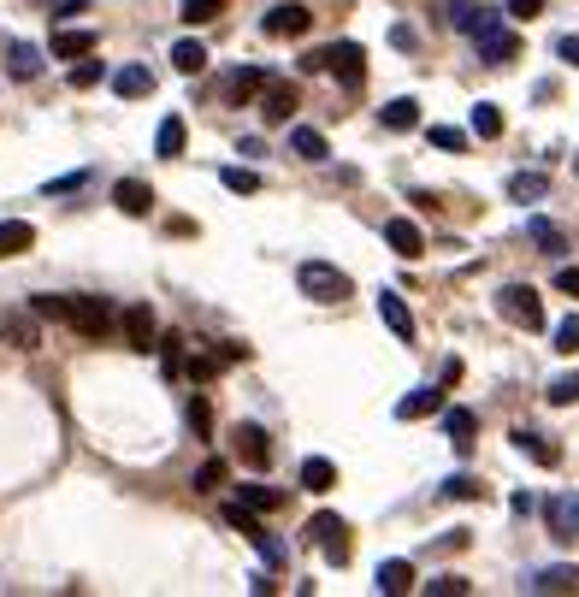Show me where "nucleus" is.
Segmentation results:
<instances>
[{
    "label": "nucleus",
    "instance_id": "1",
    "mask_svg": "<svg viewBox=\"0 0 579 597\" xmlns=\"http://www.w3.org/2000/svg\"><path fill=\"white\" fill-rule=\"evenodd\" d=\"M60 326H71L77 337H95V343H101V337L119 326V308H113L107 296H65V320Z\"/></svg>",
    "mask_w": 579,
    "mask_h": 597
},
{
    "label": "nucleus",
    "instance_id": "2",
    "mask_svg": "<svg viewBox=\"0 0 579 597\" xmlns=\"http://www.w3.org/2000/svg\"><path fill=\"white\" fill-rule=\"evenodd\" d=\"M296 284H302L308 302H343L349 296V272L331 261H302L296 266Z\"/></svg>",
    "mask_w": 579,
    "mask_h": 597
},
{
    "label": "nucleus",
    "instance_id": "3",
    "mask_svg": "<svg viewBox=\"0 0 579 597\" xmlns=\"http://www.w3.org/2000/svg\"><path fill=\"white\" fill-rule=\"evenodd\" d=\"M497 314L509 326H520V332H544V302H538L532 284H503L497 290Z\"/></svg>",
    "mask_w": 579,
    "mask_h": 597
},
{
    "label": "nucleus",
    "instance_id": "4",
    "mask_svg": "<svg viewBox=\"0 0 579 597\" xmlns=\"http://www.w3.org/2000/svg\"><path fill=\"white\" fill-rule=\"evenodd\" d=\"M225 527H237V532H243V538L255 544L260 556H266V568H278V562H290V550H284V544H278L272 532L260 527V515H255V509H249V503H225Z\"/></svg>",
    "mask_w": 579,
    "mask_h": 597
},
{
    "label": "nucleus",
    "instance_id": "5",
    "mask_svg": "<svg viewBox=\"0 0 579 597\" xmlns=\"http://www.w3.org/2000/svg\"><path fill=\"white\" fill-rule=\"evenodd\" d=\"M361 60H367V54H361V42H331V48H314L302 66H308V71H331V77H343V83L355 89V83H361V71H367Z\"/></svg>",
    "mask_w": 579,
    "mask_h": 597
},
{
    "label": "nucleus",
    "instance_id": "6",
    "mask_svg": "<svg viewBox=\"0 0 579 597\" xmlns=\"http://www.w3.org/2000/svg\"><path fill=\"white\" fill-rule=\"evenodd\" d=\"M308 24H314V12H308L302 0H278V6H266V18H260V30H266L272 42H284V36H308Z\"/></svg>",
    "mask_w": 579,
    "mask_h": 597
},
{
    "label": "nucleus",
    "instance_id": "7",
    "mask_svg": "<svg viewBox=\"0 0 579 597\" xmlns=\"http://www.w3.org/2000/svg\"><path fill=\"white\" fill-rule=\"evenodd\" d=\"M308 538L325 550V562H337V568L349 562V527H343L337 515H314V521H308Z\"/></svg>",
    "mask_w": 579,
    "mask_h": 597
},
{
    "label": "nucleus",
    "instance_id": "8",
    "mask_svg": "<svg viewBox=\"0 0 579 597\" xmlns=\"http://www.w3.org/2000/svg\"><path fill=\"white\" fill-rule=\"evenodd\" d=\"M0 337H6L12 349H36V343H42V326H36L30 308H0Z\"/></svg>",
    "mask_w": 579,
    "mask_h": 597
},
{
    "label": "nucleus",
    "instance_id": "9",
    "mask_svg": "<svg viewBox=\"0 0 579 597\" xmlns=\"http://www.w3.org/2000/svg\"><path fill=\"white\" fill-rule=\"evenodd\" d=\"M520 592H538V597H550V592H579V562H556V568H538Z\"/></svg>",
    "mask_w": 579,
    "mask_h": 597
},
{
    "label": "nucleus",
    "instance_id": "10",
    "mask_svg": "<svg viewBox=\"0 0 579 597\" xmlns=\"http://www.w3.org/2000/svg\"><path fill=\"white\" fill-rule=\"evenodd\" d=\"M119 326H125V343H130V349H142V355L154 349V332H160V326H154V308H148V302L125 308V314H119Z\"/></svg>",
    "mask_w": 579,
    "mask_h": 597
},
{
    "label": "nucleus",
    "instance_id": "11",
    "mask_svg": "<svg viewBox=\"0 0 579 597\" xmlns=\"http://www.w3.org/2000/svg\"><path fill=\"white\" fill-rule=\"evenodd\" d=\"M544 521H550V538H579V497L574 491L550 497V503H544Z\"/></svg>",
    "mask_w": 579,
    "mask_h": 597
},
{
    "label": "nucleus",
    "instance_id": "12",
    "mask_svg": "<svg viewBox=\"0 0 579 597\" xmlns=\"http://www.w3.org/2000/svg\"><path fill=\"white\" fill-rule=\"evenodd\" d=\"M379 320L390 326L396 343H414V314H408V302H402L396 290H379Z\"/></svg>",
    "mask_w": 579,
    "mask_h": 597
},
{
    "label": "nucleus",
    "instance_id": "13",
    "mask_svg": "<svg viewBox=\"0 0 579 597\" xmlns=\"http://www.w3.org/2000/svg\"><path fill=\"white\" fill-rule=\"evenodd\" d=\"M113 207H119V213H130V219H148L154 190H148L142 178H119V184H113Z\"/></svg>",
    "mask_w": 579,
    "mask_h": 597
},
{
    "label": "nucleus",
    "instance_id": "14",
    "mask_svg": "<svg viewBox=\"0 0 579 597\" xmlns=\"http://www.w3.org/2000/svg\"><path fill=\"white\" fill-rule=\"evenodd\" d=\"M231 438H237V456H243L249 467L272 462V444H266V432H260L255 420H237V432H231Z\"/></svg>",
    "mask_w": 579,
    "mask_h": 597
},
{
    "label": "nucleus",
    "instance_id": "15",
    "mask_svg": "<svg viewBox=\"0 0 579 597\" xmlns=\"http://www.w3.org/2000/svg\"><path fill=\"white\" fill-rule=\"evenodd\" d=\"M385 243L402 255V261H420V249H426V237H420L414 219H385Z\"/></svg>",
    "mask_w": 579,
    "mask_h": 597
},
{
    "label": "nucleus",
    "instance_id": "16",
    "mask_svg": "<svg viewBox=\"0 0 579 597\" xmlns=\"http://www.w3.org/2000/svg\"><path fill=\"white\" fill-rule=\"evenodd\" d=\"M0 54H6V77H18V83L42 77V48H36V42H12V48H0Z\"/></svg>",
    "mask_w": 579,
    "mask_h": 597
},
{
    "label": "nucleus",
    "instance_id": "17",
    "mask_svg": "<svg viewBox=\"0 0 579 597\" xmlns=\"http://www.w3.org/2000/svg\"><path fill=\"white\" fill-rule=\"evenodd\" d=\"M438 408H444V385H420V391H408V397L396 402V420H426Z\"/></svg>",
    "mask_w": 579,
    "mask_h": 597
},
{
    "label": "nucleus",
    "instance_id": "18",
    "mask_svg": "<svg viewBox=\"0 0 579 597\" xmlns=\"http://www.w3.org/2000/svg\"><path fill=\"white\" fill-rule=\"evenodd\" d=\"M515 450H520V456H532L538 467H556V462H562V450H556L538 426H515Z\"/></svg>",
    "mask_w": 579,
    "mask_h": 597
},
{
    "label": "nucleus",
    "instance_id": "19",
    "mask_svg": "<svg viewBox=\"0 0 579 597\" xmlns=\"http://www.w3.org/2000/svg\"><path fill=\"white\" fill-rule=\"evenodd\" d=\"M379 597H402V592H414V562H402V556H390V562H379Z\"/></svg>",
    "mask_w": 579,
    "mask_h": 597
},
{
    "label": "nucleus",
    "instance_id": "20",
    "mask_svg": "<svg viewBox=\"0 0 579 597\" xmlns=\"http://www.w3.org/2000/svg\"><path fill=\"white\" fill-rule=\"evenodd\" d=\"M113 95H119V101H142V95H154V71H148V66H119V71H113Z\"/></svg>",
    "mask_w": 579,
    "mask_h": 597
},
{
    "label": "nucleus",
    "instance_id": "21",
    "mask_svg": "<svg viewBox=\"0 0 579 597\" xmlns=\"http://www.w3.org/2000/svg\"><path fill=\"white\" fill-rule=\"evenodd\" d=\"M290 113H296V89H290V83H266L260 119H266V125H290Z\"/></svg>",
    "mask_w": 579,
    "mask_h": 597
},
{
    "label": "nucleus",
    "instance_id": "22",
    "mask_svg": "<svg viewBox=\"0 0 579 597\" xmlns=\"http://www.w3.org/2000/svg\"><path fill=\"white\" fill-rule=\"evenodd\" d=\"M444 414V438H450L455 450H473V432H479V414L473 408H438Z\"/></svg>",
    "mask_w": 579,
    "mask_h": 597
},
{
    "label": "nucleus",
    "instance_id": "23",
    "mask_svg": "<svg viewBox=\"0 0 579 597\" xmlns=\"http://www.w3.org/2000/svg\"><path fill=\"white\" fill-rule=\"evenodd\" d=\"M24 249H36V225L30 219H0V261H12Z\"/></svg>",
    "mask_w": 579,
    "mask_h": 597
},
{
    "label": "nucleus",
    "instance_id": "24",
    "mask_svg": "<svg viewBox=\"0 0 579 597\" xmlns=\"http://www.w3.org/2000/svg\"><path fill=\"white\" fill-rule=\"evenodd\" d=\"M260 89H266V71L260 66H243V71L225 77V101H255Z\"/></svg>",
    "mask_w": 579,
    "mask_h": 597
},
{
    "label": "nucleus",
    "instance_id": "25",
    "mask_svg": "<svg viewBox=\"0 0 579 597\" xmlns=\"http://www.w3.org/2000/svg\"><path fill=\"white\" fill-rule=\"evenodd\" d=\"M95 54V30H54V60H83Z\"/></svg>",
    "mask_w": 579,
    "mask_h": 597
},
{
    "label": "nucleus",
    "instance_id": "26",
    "mask_svg": "<svg viewBox=\"0 0 579 597\" xmlns=\"http://www.w3.org/2000/svg\"><path fill=\"white\" fill-rule=\"evenodd\" d=\"M379 125H385V131H414V125H420V107H414L408 95H396V101L379 107Z\"/></svg>",
    "mask_w": 579,
    "mask_h": 597
},
{
    "label": "nucleus",
    "instance_id": "27",
    "mask_svg": "<svg viewBox=\"0 0 579 597\" xmlns=\"http://www.w3.org/2000/svg\"><path fill=\"white\" fill-rule=\"evenodd\" d=\"M184 119H178V113H172V119H160V131H154V154H160V160H178V154H184Z\"/></svg>",
    "mask_w": 579,
    "mask_h": 597
},
{
    "label": "nucleus",
    "instance_id": "28",
    "mask_svg": "<svg viewBox=\"0 0 579 597\" xmlns=\"http://www.w3.org/2000/svg\"><path fill=\"white\" fill-rule=\"evenodd\" d=\"M207 60H213V54H207V48H201L195 36H184V42L172 48V66L184 71V77H195V71H207Z\"/></svg>",
    "mask_w": 579,
    "mask_h": 597
},
{
    "label": "nucleus",
    "instance_id": "29",
    "mask_svg": "<svg viewBox=\"0 0 579 597\" xmlns=\"http://www.w3.org/2000/svg\"><path fill=\"white\" fill-rule=\"evenodd\" d=\"M337 485V467L325 462V456H308L302 462V491H331Z\"/></svg>",
    "mask_w": 579,
    "mask_h": 597
},
{
    "label": "nucleus",
    "instance_id": "30",
    "mask_svg": "<svg viewBox=\"0 0 579 597\" xmlns=\"http://www.w3.org/2000/svg\"><path fill=\"white\" fill-rule=\"evenodd\" d=\"M526 237H532V243H538L544 255H562V249H568V237H562V231H556L550 219H526Z\"/></svg>",
    "mask_w": 579,
    "mask_h": 597
},
{
    "label": "nucleus",
    "instance_id": "31",
    "mask_svg": "<svg viewBox=\"0 0 579 597\" xmlns=\"http://www.w3.org/2000/svg\"><path fill=\"white\" fill-rule=\"evenodd\" d=\"M473 136H485V142H497V136H503V113H497V101H479V107H473Z\"/></svg>",
    "mask_w": 579,
    "mask_h": 597
},
{
    "label": "nucleus",
    "instance_id": "32",
    "mask_svg": "<svg viewBox=\"0 0 579 597\" xmlns=\"http://www.w3.org/2000/svg\"><path fill=\"white\" fill-rule=\"evenodd\" d=\"M237 503H249L255 515H266V509L284 503V491H272V485H237Z\"/></svg>",
    "mask_w": 579,
    "mask_h": 597
},
{
    "label": "nucleus",
    "instance_id": "33",
    "mask_svg": "<svg viewBox=\"0 0 579 597\" xmlns=\"http://www.w3.org/2000/svg\"><path fill=\"white\" fill-rule=\"evenodd\" d=\"M219 184H225L231 196H255V190H260V172H249V166H225V172H219Z\"/></svg>",
    "mask_w": 579,
    "mask_h": 597
},
{
    "label": "nucleus",
    "instance_id": "34",
    "mask_svg": "<svg viewBox=\"0 0 579 597\" xmlns=\"http://www.w3.org/2000/svg\"><path fill=\"white\" fill-rule=\"evenodd\" d=\"M290 148H296L302 160H325V136L314 131V125H296V131H290Z\"/></svg>",
    "mask_w": 579,
    "mask_h": 597
},
{
    "label": "nucleus",
    "instance_id": "35",
    "mask_svg": "<svg viewBox=\"0 0 579 597\" xmlns=\"http://www.w3.org/2000/svg\"><path fill=\"white\" fill-rule=\"evenodd\" d=\"M444 497H455V503H473V497H485V485H479L473 473H450V479H444Z\"/></svg>",
    "mask_w": 579,
    "mask_h": 597
},
{
    "label": "nucleus",
    "instance_id": "36",
    "mask_svg": "<svg viewBox=\"0 0 579 597\" xmlns=\"http://www.w3.org/2000/svg\"><path fill=\"white\" fill-rule=\"evenodd\" d=\"M544 397L556 402V408H568V402H579V373H556V379H550V391H544Z\"/></svg>",
    "mask_w": 579,
    "mask_h": 597
},
{
    "label": "nucleus",
    "instance_id": "37",
    "mask_svg": "<svg viewBox=\"0 0 579 597\" xmlns=\"http://www.w3.org/2000/svg\"><path fill=\"white\" fill-rule=\"evenodd\" d=\"M184 420H190V432H195V438H207V432H213V408H207V397H190Z\"/></svg>",
    "mask_w": 579,
    "mask_h": 597
},
{
    "label": "nucleus",
    "instance_id": "38",
    "mask_svg": "<svg viewBox=\"0 0 579 597\" xmlns=\"http://www.w3.org/2000/svg\"><path fill=\"white\" fill-rule=\"evenodd\" d=\"M426 592H432V597H467V592H473V580H461V574H438V580H426Z\"/></svg>",
    "mask_w": 579,
    "mask_h": 597
},
{
    "label": "nucleus",
    "instance_id": "39",
    "mask_svg": "<svg viewBox=\"0 0 579 597\" xmlns=\"http://www.w3.org/2000/svg\"><path fill=\"white\" fill-rule=\"evenodd\" d=\"M225 12V0H184V24H213Z\"/></svg>",
    "mask_w": 579,
    "mask_h": 597
},
{
    "label": "nucleus",
    "instance_id": "40",
    "mask_svg": "<svg viewBox=\"0 0 579 597\" xmlns=\"http://www.w3.org/2000/svg\"><path fill=\"white\" fill-rule=\"evenodd\" d=\"M432 148H444V154H461V148H467V131H455V125H432Z\"/></svg>",
    "mask_w": 579,
    "mask_h": 597
},
{
    "label": "nucleus",
    "instance_id": "41",
    "mask_svg": "<svg viewBox=\"0 0 579 597\" xmlns=\"http://www.w3.org/2000/svg\"><path fill=\"white\" fill-rule=\"evenodd\" d=\"M509 196H515V201L544 196V172H520V178H509Z\"/></svg>",
    "mask_w": 579,
    "mask_h": 597
},
{
    "label": "nucleus",
    "instance_id": "42",
    "mask_svg": "<svg viewBox=\"0 0 579 597\" xmlns=\"http://www.w3.org/2000/svg\"><path fill=\"white\" fill-rule=\"evenodd\" d=\"M101 77H107V66H101V60H83V66H71V89H95Z\"/></svg>",
    "mask_w": 579,
    "mask_h": 597
},
{
    "label": "nucleus",
    "instance_id": "43",
    "mask_svg": "<svg viewBox=\"0 0 579 597\" xmlns=\"http://www.w3.org/2000/svg\"><path fill=\"white\" fill-rule=\"evenodd\" d=\"M30 314L36 320H65V296H30Z\"/></svg>",
    "mask_w": 579,
    "mask_h": 597
},
{
    "label": "nucleus",
    "instance_id": "44",
    "mask_svg": "<svg viewBox=\"0 0 579 597\" xmlns=\"http://www.w3.org/2000/svg\"><path fill=\"white\" fill-rule=\"evenodd\" d=\"M225 485V462L213 456V462H201V473H195V491H219Z\"/></svg>",
    "mask_w": 579,
    "mask_h": 597
},
{
    "label": "nucleus",
    "instance_id": "45",
    "mask_svg": "<svg viewBox=\"0 0 579 597\" xmlns=\"http://www.w3.org/2000/svg\"><path fill=\"white\" fill-rule=\"evenodd\" d=\"M556 349H562V355H579V314H568V320L556 326Z\"/></svg>",
    "mask_w": 579,
    "mask_h": 597
},
{
    "label": "nucleus",
    "instance_id": "46",
    "mask_svg": "<svg viewBox=\"0 0 579 597\" xmlns=\"http://www.w3.org/2000/svg\"><path fill=\"white\" fill-rule=\"evenodd\" d=\"M83 184H89V172H71V178H54V184H48V196H71V190H83Z\"/></svg>",
    "mask_w": 579,
    "mask_h": 597
},
{
    "label": "nucleus",
    "instance_id": "47",
    "mask_svg": "<svg viewBox=\"0 0 579 597\" xmlns=\"http://www.w3.org/2000/svg\"><path fill=\"white\" fill-rule=\"evenodd\" d=\"M503 12H509V18H538V12H544V0H509Z\"/></svg>",
    "mask_w": 579,
    "mask_h": 597
},
{
    "label": "nucleus",
    "instance_id": "48",
    "mask_svg": "<svg viewBox=\"0 0 579 597\" xmlns=\"http://www.w3.org/2000/svg\"><path fill=\"white\" fill-rule=\"evenodd\" d=\"M556 290H568V296H579V266H556Z\"/></svg>",
    "mask_w": 579,
    "mask_h": 597
},
{
    "label": "nucleus",
    "instance_id": "49",
    "mask_svg": "<svg viewBox=\"0 0 579 597\" xmlns=\"http://www.w3.org/2000/svg\"><path fill=\"white\" fill-rule=\"evenodd\" d=\"M556 54H562V66L579 71V36H562V42H556Z\"/></svg>",
    "mask_w": 579,
    "mask_h": 597
},
{
    "label": "nucleus",
    "instance_id": "50",
    "mask_svg": "<svg viewBox=\"0 0 579 597\" xmlns=\"http://www.w3.org/2000/svg\"><path fill=\"white\" fill-rule=\"evenodd\" d=\"M77 12H89V0H65V6H60V12H54V18H60V24H71Z\"/></svg>",
    "mask_w": 579,
    "mask_h": 597
},
{
    "label": "nucleus",
    "instance_id": "51",
    "mask_svg": "<svg viewBox=\"0 0 579 597\" xmlns=\"http://www.w3.org/2000/svg\"><path fill=\"white\" fill-rule=\"evenodd\" d=\"M0 48H6V42H0Z\"/></svg>",
    "mask_w": 579,
    "mask_h": 597
}]
</instances>
